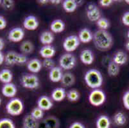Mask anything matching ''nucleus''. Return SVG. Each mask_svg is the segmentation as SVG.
Listing matches in <instances>:
<instances>
[{
  "label": "nucleus",
  "instance_id": "7ed1b4c3",
  "mask_svg": "<svg viewBox=\"0 0 129 128\" xmlns=\"http://www.w3.org/2000/svg\"><path fill=\"white\" fill-rule=\"evenodd\" d=\"M6 110L12 116H18L24 110V104L21 99L14 97L12 98L6 105Z\"/></svg>",
  "mask_w": 129,
  "mask_h": 128
},
{
  "label": "nucleus",
  "instance_id": "473e14b6",
  "mask_svg": "<svg viewBox=\"0 0 129 128\" xmlns=\"http://www.w3.org/2000/svg\"><path fill=\"white\" fill-rule=\"evenodd\" d=\"M0 128H16V125L10 118H3L0 119Z\"/></svg>",
  "mask_w": 129,
  "mask_h": 128
},
{
  "label": "nucleus",
  "instance_id": "c9c22d12",
  "mask_svg": "<svg viewBox=\"0 0 129 128\" xmlns=\"http://www.w3.org/2000/svg\"><path fill=\"white\" fill-rule=\"evenodd\" d=\"M55 62L52 58H46V59H44L42 62V65H43V67L50 70L55 67Z\"/></svg>",
  "mask_w": 129,
  "mask_h": 128
},
{
  "label": "nucleus",
  "instance_id": "c85d7f7f",
  "mask_svg": "<svg viewBox=\"0 0 129 128\" xmlns=\"http://www.w3.org/2000/svg\"><path fill=\"white\" fill-rule=\"evenodd\" d=\"M113 120L114 124L118 126H123L126 122V118L125 115L121 111H118L113 117Z\"/></svg>",
  "mask_w": 129,
  "mask_h": 128
},
{
  "label": "nucleus",
  "instance_id": "79ce46f5",
  "mask_svg": "<svg viewBox=\"0 0 129 128\" xmlns=\"http://www.w3.org/2000/svg\"><path fill=\"white\" fill-rule=\"evenodd\" d=\"M7 25V21L3 16H0V30H4Z\"/></svg>",
  "mask_w": 129,
  "mask_h": 128
},
{
  "label": "nucleus",
  "instance_id": "0eeeda50",
  "mask_svg": "<svg viewBox=\"0 0 129 128\" xmlns=\"http://www.w3.org/2000/svg\"><path fill=\"white\" fill-rule=\"evenodd\" d=\"M80 41L78 36L75 35H70L64 39L63 42V48L68 53L75 51L80 46Z\"/></svg>",
  "mask_w": 129,
  "mask_h": 128
},
{
  "label": "nucleus",
  "instance_id": "3c124183",
  "mask_svg": "<svg viewBox=\"0 0 129 128\" xmlns=\"http://www.w3.org/2000/svg\"><path fill=\"white\" fill-rule=\"evenodd\" d=\"M2 99H1V97H0V105H1V104H2Z\"/></svg>",
  "mask_w": 129,
  "mask_h": 128
},
{
  "label": "nucleus",
  "instance_id": "864d4df0",
  "mask_svg": "<svg viewBox=\"0 0 129 128\" xmlns=\"http://www.w3.org/2000/svg\"><path fill=\"white\" fill-rule=\"evenodd\" d=\"M21 128H26V127H24V126H23V127H22Z\"/></svg>",
  "mask_w": 129,
  "mask_h": 128
},
{
  "label": "nucleus",
  "instance_id": "6e6552de",
  "mask_svg": "<svg viewBox=\"0 0 129 128\" xmlns=\"http://www.w3.org/2000/svg\"><path fill=\"white\" fill-rule=\"evenodd\" d=\"M60 122L55 116H48L39 122V128H59Z\"/></svg>",
  "mask_w": 129,
  "mask_h": 128
},
{
  "label": "nucleus",
  "instance_id": "49530a36",
  "mask_svg": "<svg viewBox=\"0 0 129 128\" xmlns=\"http://www.w3.org/2000/svg\"><path fill=\"white\" fill-rule=\"evenodd\" d=\"M51 3L52 4H55V5H58L61 2V1H57V0H52V1H51Z\"/></svg>",
  "mask_w": 129,
  "mask_h": 128
},
{
  "label": "nucleus",
  "instance_id": "7c9ffc66",
  "mask_svg": "<svg viewBox=\"0 0 129 128\" xmlns=\"http://www.w3.org/2000/svg\"><path fill=\"white\" fill-rule=\"evenodd\" d=\"M18 53L15 51H9L5 57V62L8 65H14L16 64V60Z\"/></svg>",
  "mask_w": 129,
  "mask_h": 128
},
{
  "label": "nucleus",
  "instance_id": "1a4fd4ad",
  "mask_svg": "<svg viewBox=\"0 0 129 128\" xmlns=\"http://www.w3.org/2000/svg\"><path fill=\"white\" fill-rule=\"evenodd\" d=\"M24 31L23 28L20 27L12 28L9 33L8 38L10 42H21L24 37Z\"/></svg>",
  "mask_w": 129,
  "mask_h": 128
},
{
  "label": "nucleus",
  "instance_id": "4468645a",
  "mask_svg": "<svg viewBox=\"0 0 129 128\" xmlns=\"http://www.w3.org/2000/svg\"><path fill=\"white\" fill-rule=\"evenodd\" d=\"M80 59L82 63L85 65H91L94 60V56L91 50L85 49L80 53Z\"/></svg>",
  "mask_w": 129,
  "mask_h": 128
},
{
  "label": "nucleus",
  "instance_id": "2f4dec72",
  "mask_svg": "<svg viewBox=\"0 0 129 128\" xmlns=\"http://www.w3.org/2000/svg\"><path fill=\"white\" fill-rule=\"evenodd\" d=\"M66 97L70 101L76 102L79 99L80 93L76 89H71L67 93Z\"/></svg>",
  "mask_w": 129,
  "mask_h": 128
},
{
  "label": "nucleus",
  "instance_id": "9b49d317",
  "mask_svg": "<svg viewBox=\"0 0 129 128\" xmlns=\"http://www.w3.org/2000/svg\"><path fill=\"white\" fill-rule=\"evenodd\" d=\"M39 25V23L38 19L37 17L34 16H27L23 21L24 28L27 30H30V31L37 30Z\"/></svg>",
  "mask_w": 129,
  "mask_h": 128
},
{
  "label": "nucleus",
  "instance_id": "ea45409f",
  "mask_svg": "<svg viewBox=\"0 0 129 128\" xmlns=\"http://www.w3.org/2000/svg\"><path fill=\"white\" fill-rule=\"evenodd\" d=\"M121 21L124 25L129 26V11L124 13V14L122 16Z\"/></svg>",
  "mask_w": 129,
  "mask_h": 128
},
{
  "label": "nucleus",
  "instance_id": "2eb2a0df",
  "mask_svg": "<svg viewBox=\"0 0 129 128\" xmlns=\"http://www.w3.org/2000/svg\"><path fill=\"white\" fill-rule=\"evenodd\" d=\"M27 69L32 73H38L41 70L43 65L42 62L37 58H33L26 63Z\"/></svg>",
  "mask_w": 129,
  "mask_h": 128
},
{
  "label": "nucleus",
  "instance_id": "a19ab883",
  "mask_svg": "<svg viewBox=\"0 0 129 128\" xmlns=\"http://www.w3.org/2000/svg\"><path fill=\"white\" fill-rule=\"evenodd\" d=\"M113 3L112 0H101L100 1V4L102 7H107L111 6Z\"/></svg>",
  "mask_w": 129,
  "mask_h": 128
},
{
  "label": "nucleus",
  "instance_id": "ddd939ff",
  "mask_svg": "<svg viewBox=\"0 0 129 128\" xmlns=\"http://www.w3.org/2000/svg\"><path fill=\"white\" fill-rule=\"evenodd\" d=\"M37 107L43 110V111L50 110L53 106V103L51 99L46 96H41L37 100Z\"/></svg>",
  "mask_w": 129,
  "mask_h": 128
},
{
  "label": "nucleus",
  "instance_id": "20e7f679",
  "mask_svg": "<svg viewBox=\"0 0 129 128\" xmlns=\"http://www.w3.org/2000/svg\"><path fill=\"white\" fill-rule=\"evenodd\" d=\"M106 100V95L103 90L100 89H94L91 92L89 95V101L94 106H100L102 105Z\"/></svg>",
  "mask_w": 129,
  "mask_h": 128
},
{
  "label": "nucleus",
  "instance_id": "bb28decb",
  "mask_svg": "<svg viewBox=\"0 0 129 128\" xmlns=\"http://www.w3.org/2000/svg\"><path fill=\"white\" fill-rule=\"evenodd\" d=\"M96 128H110L111 120L106 115H101L98 118L96 122Z\"/></svg>",
  "mask_w": 129,
  "mask_h": 128
},
{
  "label": "nucleus",
  "instance_id": "cd10ccee",
  "mask_svg": "<svg viewBox=\"0 0 129 128\" xmlns=\"http://www.w3.org/2000/svg\"><path fill=\"white\" fill-rule=\"evenodd\" d=\"M20 50L23 54H30L34 50V46L31 42L29 40L24 41L20 45Z\"/></svg>",
  "mask_w": 129,
  "mask_h": 128
},
{
  "label": "nucleus",
  "instance_id": "a18cd8bd",
  "mask_svg": "<svg viewBox=\"0 0 129 128\" xmlns=\"http://www.w3.org/2000/svg\"><path fill=\"white\" fill-rule=\"evenodd\" d=\"M5 48L4 40L2 38H0V51H2Z\"/></svg>",
  "mask_w": 129,
  "mask_h": 128
},
{
  "label": "nucleus",
  "instance_id": "09e8293b",
  "mask_svg": "<svg viewBox=\"0 0 129 128\" xmlns=\"http://www.w3.org/2000/svg\"><path fill=\"white\" fill-rule=\"evenodd\" d=\"M125 2H126L128 5H129V0H125Z\"/></svg>",
  "mask_w": 129,
  "mask_h": 128
},
{
  "label": "nucleus",
  "instance_id": "58836bf2",
  "mask_svg": "<svg viewBox=\"0 0 129 128\" xmlns=\"http://www.w3.org/2000/svg\"><path fill=\"white\" fill-rule=\"evenodd\" d=\"M123 103L125 108L129 110V90L126 92L123 96Z\"/></svg>",
  "mask_w": 129,
  "mask_h": 128
},
{
  "label": "nucleus",
  "instance_id": "423d86ee",
  "mask_svg": "<svg viewBox=\"0 0 129 128\" xmlns=\"http://www.w3.org/2000/svg\"><path fill=\"white\" fill-rule=\"evenodd\" d=\"M21 83L25 89H36L39 86V79L36 75L33 74H26L22 76Z\"/></svg>",
  "mask_w": 129,
  "mask_h": 128
},
{
  "label": "nucleus",
  "instance_id": "37998d69",
  "mask_svg": "<svg viewBox=\"0 0 129 128\" xmlns=\"http://www.w3.org/2000/svg\"><path fill=\"white\" fill-rule=\"evenodd\" d=\"M69 128H85V127L84 126V124L79 122H75L70 125Z\"/></svg>",
  "mask_w": 129,
  "mask_h": 128
},
{
  "label": "nucleus",
  "instance_id": "6ab92c4d",
  "mask_svg": "<svg viewBox=\"0 0 129 128\" xmlns=\"http://www.w3.org/2000/svg\"><path fill=\"white\" fill-rule=\"evenodd\" d=\"M66 92L64 88H56L51 92V98L56 102L62 101L66 97Z\"/></svg>",
  "mask_w": 129,
  "mask_h": 128
},
{
  "label": "nucleus",
  "instance_id": "f3484780",
  "mask_svg": "<svg viewBox=\"0 0 129 128\" xmlns=\"http://www.w3.org/2000/svg\"><path fill=\"white\" fill-rule=\"evenodd\" d=\"M78 38L80 41L84 44L89 43L93 40V34L92 31L88 28H83L78 33Z\"/></svg>",
  "mask_w": 129,
  "mask_h": 128
},
{
  "label": "nucleus",
  "instance_id": "4be33fe9",
  "mask_svg": "<svg viewBox=\"0 0 129 128\" xmlns=\"http://www.w3.org/2000/svg\"><path fill=\"white\" fill-rule=\"evenodd\" d=\"M60 82L65 87H70L75 83V77L71 72H65L63 74Z\"/></svg>",
  "mask_w": 129,
  "mask_h": 128
},
{
  "label": "nucleus",
  "instance_id": "aec40b11",
  "mask_svg": "<svg viewBox=\"0 0 129 128\" xmlns=\"http://www.w3.org/2000/svg\"><path fill=\"white\" fill-rule=\"evenodd\" d=\"M112 61L119 66L125 65L128 61V55L123 51H118L114 54Z\"/></svg>",
  "mask_w": 129,
  "mask_h": 128
},
{
  "label": "nucleus",
  "instance_id": "4c0bfd02",
  "mask_svg": "<svg viewBox=\"0 0 129 128\" xmlns=\"http://www.w3.org/2000/svg\"><path fill=\"white\" fill-rule=\"evenodd\" d=\"M14 3L13 1L11 0H4V1H2V6L3 7V8H4L6 10H10L13 8L14 7Z\"/></svg>",
  "mask_w": 129,
  "mask_h": 128
},
{
  "label": "nucleus",
  "instance_id": "f8f14e48",
  "mask_svg": "<svg viewBox=\"0 0 129 128\" xmlns=\"http://www.w3.org/2000/svg\"><path fill=\"white\" fill-rule=\"evenodd\" d=\"M17 87L14 83H9L4 84L2 87V93L5 97L14 98L17 94Z\"/></svg>",
  "mask_w": 129,
  "mask_h": 128
},
{
  "label": "nucleus",
  "instance_id": "c03bdc74",
  "mask_svg": "<svg viewBox=\"0 0 129 128\" xmlns=\"http://www.w3.org/2000/svg\"><path fill=\"white\" fill-rule=\"evenodd\" d=\"M5 55L2 51H0V65L3 64V62H5Z\"/></svg>",
  "mask_w": 129,
  "mask_h": 128
},
{
  "label": "nucleus",
  "instance_id": "b1692460",
  "mask_svg": "<svg viewBox=\"0 0 129 128\" xmlns=\"http://www.w3.org/2000/svg\"><path fill=\"white\" fill-rule=\"evenodd\" d=\"M39 122L30 114L27 115L23 119V126L26 128H39Z\"/></svg>",
  "mask_w": 129,
  "mask_h": 128
},
{
  "label": "nucleus",
  "instance_id": "a211bd4d",
  "mask_svg": "<svg viewBox=\"0 0 129 128\" xmlns=\"http://www.w3.org/2000/svg\"><path fill=\"white\" fill-rule=\"evenodd\" d=\"M62 70L60 67H55L50 70L49 78L50 81L53 83L60 81L63 76Z\"/></svg>",
  "mask_w": 129,
  "mask_h": 128
},
{
  "label": "nucleus",
  "instance_id": "8fccbe9b",
  "mask_svg": "<svg viewBox=\"0 0 129 128\" xmlns=\"http://www.w3.org/2000/svg\"><path fill=\"white\" fill-rule=\"evenodd\" d=\"M127 37L129 38V30L128 31V33H127Z\"/></svg>",
  "mask_w": 129,
  "mask_h": 128
},
{
  "label": "nucleus",
  "instance_id": "c756f323",
  "mask_svg": "<svg viewBox=\"0 0 129 128\" xmlns=\"http://www.w3.org/2000/svg\"><path fill=\"white\" fill-rule=\"evenodd\" d=\"M120 69L119 66L115 63L113 61L109 63L107 67V73L111 77H115L117 76L119 73Z\"/></svg>",
  "mask_w": 129,
  "mask_h": 128
},
{
  "label": "nucleus",
  "instance_id": "5701e85b",
  "mask_svg": "<svg viewBox=\"0 0 129 128\" xmlns=\"http://www.w3.org/2000/svg\"><path fill=\"white\" fill-rule=\"evenodd\" d=\"M55 37L53 33L50 31H44L40 35V42L44 46L50 45L53 42Z\"/></svg>",
  "mask_w": 129,
  "mask_h": 128
},
{
  "label": "nucleus",
  "instance_id": "393cba45",
  "mask_svg": "<svg viewBox=\"0 0 129 128\" xmlns=\"http://www.w3.org/2000/svg\"><path fill=\"white\" fill-rule=\"evenodd\" d=\"M13 79V74L11 70L4 69L0 71V81L4 84L12 83Z\"/></svg>",
  "mask_w": 129,
  "mask_h": 128
},
{
  "label": "nucleus",
  "instance_id": "9d476101",
  "mask_svg": "<svg viewBox=\"0 0 129 128\" xmlns=\"http://www.w3.org/2000/svg\"><path fill=\"white\" fill-rule=\"evenodd\" d=\"M86 14L88 19L91 21L96 22L99 19L101 18L100 10L96 6L93 4H89L87 6Z\"/></svg>",
  "mask_w": 129,
  "mask_h": 128
},
{
  "label": "nucleus",
  "instance_id": "dca6fc26",
  "mask_svg": "<svg viewBox=\"0 0 129 128\" xmlns=\"http://www.w3.org/2000/svg\"><path fill=\"white\" fill-rule=\"evenodd\" d=\"M39 54L44 59L52 58L56 54V50L53 46L51 45H46L42 47L39 51Z\"/></svg>",
  "mask_w": 129,
  "mask_h": 128
},
{
  "label": "nucleus",
  "instance_id": "e433bc0d",
  "mask_svg": "<svg viewBox=\"0 0 129 128\" xmlns=\"http://www.w3.org/2000/svg\"><path fill=\"white\" fill-rule=\"evenodd\" d=\"M27 62H27V57L24 54H17L16 64H24Z\"/></svg>",
  "mask_w": 129,
  "mask_h": 128
},
{
  "label": "nucleus",
  "instance_id": "f257e3e1",
  "mask_svg": "<svg viewBox=\"0 0 129 128\" xmlns=\"http://www.w3.org/2000/svg\"><path fill=\"white\" fill-rule=\"evenodd\" d=\"M93 42L95 47L102 51H107L113 45V38L107 30H98L93 34Z\"/></svg>",
  "mask_w": 129,
  "mask_h": 128
},
{
  "label": "nucleus",
  "instance_id": "a878e982",
  "mask_svg": "<svg viewBox=\"0 0 129 128\" xmlns=\"http://www.w3.org/2000/svg\"><path fill=\"white\" fill-rule=\"evenodd\" d=\"M78 3L75 0H65L62 3V8L66 12L71 13L75 11Z\"/></svg>",
  "mask_w": 129,
  "mask_h": 128
},
{
  "label": "nucleus",
  "instance_id": "f03ea898",
  "mask_svg": "<svg viewBox=\"0 0 129 128\" xmlns=\"http://www.w3.org/2000/svg\"><path fill=\"white\" fill-rule=\"evenodd\" d=\"M85 83L92 89H98L103 84L104 78L99 70L92 69L87 70L84 76Z\"/></svg>",
  "mask_w": 129,
  "mask_h": 128
},
{
  "label": "nucleus",
  "instance_id": "603ef678",
  "mask_svg": "<svg viewBox=\"0 0 129 128\" xmlns=\"http://www.w3.org/2000/svg\"><path fill=\"white\" fill-rule=\"evenodd\" d=\"M2 0H0V5H2Z\"/></svg>",
  "mask_w": 129,
  "mask_h": 128
},
{
  "label": "nucleus",
  "instance_id": "39448f33",
  "mask_svg": "<svg viewBox=\"0 0 129 128\" xmlns=\"http://www.w3.org/2000/svg\"><path fill=\"white\" fill-rule=\"evenodd\" d=\"M76 64L77 58L70 53H67L62 55L59 59L60 67L64 70H71L75 67Z\"/></svg>",
  "mask_w": 129,
  "mask_h": 128
},
{
  "label": "nucleus",
  "instance_id": "72a5a7b5",
  "mask_svg": "<svg viewBox=\"0 0 129 128\" xmlns=\"http://www.w3.org/2000/svg\"><path fill=\"white\" fill-rule=\"evenodd\" d=\"M96 23L97 26L100 28L99 30H107L110 26L109 21L105 17H101Z\"/></svg>",
  "mask_w": 129,
  "mask_h": 128
},
{
  "label": "nucleus",
  "instance_id": "f704fd0d",
  "mask_svg": "<svg viewBox=\"0 0 129 128\" xmlns=\"http://www.w3.org/2000/svg\"><path fill=\"white\" fill-rule=\"evenodd\" d=\"M30 115L35 119H36L39 121L40 120L43 119V117H44V111L41 108H39V107H36L31 110Z\"/></svg>",
  "mask_w": 129,
  "mask_h": 128
},
{
  "label": "nucleus",
  "instance_id": "412c9836",
  "mask_svg": "<svg viewBox=\"0 0 129 128\" xmlns=\"http://www.w3.org/2000/svg\"><path fill=\"white\" fill-rule=\"evenodd\" d=\"M66 24L63 21L60 19H55L51 22L50 24V30L51 32L55 33H60L65 30Z\"/></svg>",
  "mask_w": 129,
  "mask_h": 128
},
{
  "label": "nucleus",
  "instance_id": "de8ad7c7",
  "mask_svg": "<svg viewBox=\"0 0 129 128\" xmlns=\"http://www.w3.org/2000/svg\"><path fill=\"white\" fill-rule=\"evenodd\" d=\"M125 48H126L128 51H129V40L126 42V44H125Z\"/></svg>",
  "mask_w": 129,
  "mask_h": 128
}]
</instances>
